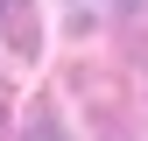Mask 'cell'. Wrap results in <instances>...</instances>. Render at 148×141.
<instances>
[{
  "instance_id": "6da1fadb",
  "label": "cell",
  "mask_w": 148,
  "mask_h": 141,
  "mask_svg": "<svg viewBox=\"0 0 148 141\" xmlns=\"http://www.w3.org/2000/svg\"><path fill=\"white\" fill-rule=\"evenodd\" d=\"M0 49H14V57H35V49H42L35 0H0Z\"/></svg>"
},
{
  "instance_id": "7a4b0ae2",
  "label": "cell",
  "mask_w": 148,
  "mask_h": 141,
  "mask_svg": "<svg viewBox=\"0 0 148 141\" xmlns=\"http://www.w3.org/2000/svg\"><path fill=\"white\" fill-rule=\"evenodd\" d=\"M134 7H148V0H71V21H127Z\"/></svg>"
},
{
  "instance_id": "3957f363",
  "label": "cell",
  "mask_w": 148,
  "mask_h": 141,
  "mask_svg": "<svg viewBox=\"0 0 148 141\" xmlns=\"http://www.w3.org/2000/svg\"><path fill=\"white\" fill-rule=\"evenodd\" d=\"M21 141H71V134H64V120L49 113V106H35V113H28V134H21Z\"/></svg>"
},
{
  "instance_id": "277c9868",
  "label": "cell",
  "mask_w": 148,
  "mask_h": 141,
  "mask_svg": "<svg viewBox=\"0 0 148 141\" xmlns=\"http://www.w3.org/2000/svg\"><path fill=\"white\" fill-rule=\"evenodd\" d=\"M0 106H7V92H0Z\"/></svg>"
}]
</instances>
